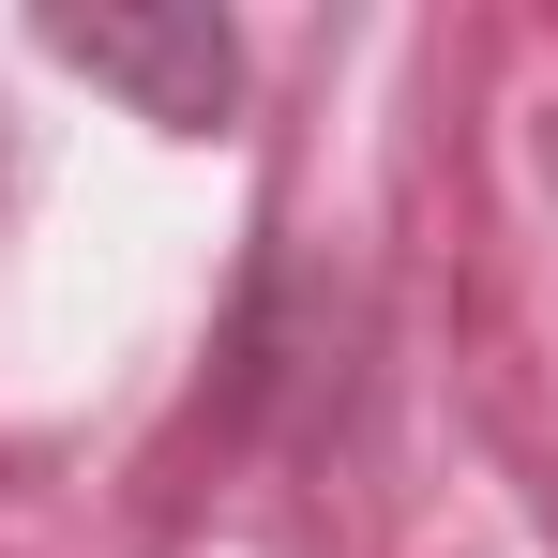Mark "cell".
<instances>
[{
	"instance_id": "1",
	"label": "cell",
	"mask_w": 558,
	"mask_h": 558,
	"mask_svg": "<svg viewBox=\"0 0 558 558\" xmlns=\"http://www.w3.org/2000/svg\"><path fill=\"white\" fill-rule=\"evenodd\" d=\"M46 46L76 61V76H106V92H136V121H227V92H242V46H227V15H136V0H92V15H46Z\"/></svg>"
}]
</instances>
